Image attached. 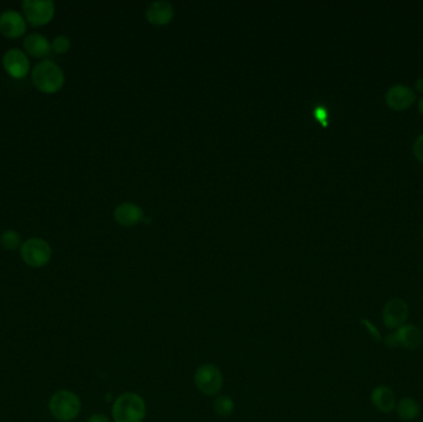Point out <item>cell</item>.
<instances>
[{"label": "cell", "instance_id": "11", "mask_svg": "<svg viewBox=\"0 0 423 422\" xmlns=\"http://www.w3.org/2000/svg\"><path fill=\"white\" fill-rule=\"evenodd\" d=\"M371 404L382 414H392L396 407V395L390 386L378 385L370 395Z\"/></svg>", "mask_w": 423, "mask_h": 422}, {"label": "cell", "instance_id": "5", "mask_svg": "<svg viewBox=\"0 0 423 422\" xmlns=\"http://www.w3.org/2000/svg\"><path fill=\"white\" fill-rule=\"evenodd\" d=\"M194 384L202 394L217 395L223 388V374L215 364H203L194 373Z\"/></svg>", "mask_w": 423, "mask_h": 422}, {"label": "cell", "instance_id": "17", "mask_svg": "<svg viewBox=\"0 0 423 422\" xmlns=\"http://www.w3.org/2000/svg\"><path fill=\"white\" fill-rule=\"evenodd\" d=\"M234 409H236V404L231 396L220 395L213 402V410L220 417L231 416L234 412Z\"/></svg>", "mask_w": 423, "mask_h": 422}, {"label": "cell", "instance_id": "10", "mask_svg": "<svg viewBox=\"0 0 423 422\" xmlns=\"http://www.w3.org/2000/svg\"><path fill=\"white\" fill-rule=\"evenodd\" d=\"M385 99L389 107L400 112L413 107V103L416 101V93L410 87L396 85L387 91Z\"/></svg>", "mask_w": 423, "mask_h": 422}, {"label": "cell", "instance_id": "27", "mask_svg": "<svg viewBox=\"0 0 423 422\" xmlns=\"http://www.w3.org/2000/svg\"><path fill=\"white\" fill-rule=\"evenodd\" d=\"M422 328H423V322H422Z\"/></svg>", "mask_w": 423, "mask_h": 422}, {"label": "cell", "instance_id": "3", "mask_svg": "<svg viewBox=\"0 0 423 422\" xmlns=\"http://www.w3.org/2000/svg\"><path fill=\"white\" fill-rule=\"evenodd\" d=\"M82 409L80 396L73 391L62 389L56 391L48 401L50 414L61 422L73 421Z\"/></svg>", "mask_w": 423, "mask_h": 422}, {"label": "cell", "instance_id": "20", "mask_svg": "<svg viewBox=\"0 0 423 422\" xmlns=\"http://www.w3.org/2000/svg\"><path fill=\"white\" fill-rule=\"evenodd\" d=\"M313 115L316 117L317 120H320L321 123H323V125H327L328 113L326 108L321 107V106H318V107L315 108Z\"/></svg>", "mask_w": 423, "mask_h": 422}, {"label": "cell", "instance_id": "2", "mask_svg": "<svg viewBox=\"0 0 423 422\" xmlns=\"http://www.w3.org/2000/svg\"><path fill=\"white\" fill-rule=\"evenodd\" d=\"M114 422H143L146 417V404L135 393H125L118 396L112 407Z\"/></svg>", "mask_w": 423, "mask_h": 422}, {"label": "cell", "instance_id": "6", "mask_svg": "<svg viewBox=\"0 0 423 422\" xmlns=\"http://www.w3.org/2000/svg\"><path fill=\"white\" fill-rule=\"evenodd\" d=\"M54 1L51 0H25L22 3V13L27 22L32 27H43L54 19Z\"/></svg>", "mask_w": 423, "mask_h": 422}, {"label": "cell", "instance_id": "25", "mask_svg": "<svg viewBox=\"0 0 423 422\" xmlns=\"http://www.w3.org/2000/svg\"><path fill=\"white\" fill-rule=\"evenodd\" d=\"M415 88H416L418 92L423 93V78H418V80H416V83H415Z\"/></svg>", "mask_w": 423, "mask_h": 422}, {"label": "cell", "instance_id": "15", "mask_svg": "<svg viewBox=\"0 0 423 422\" xmlns=\"http://www.w3.org/2000/svg\"><path fill=\"white\" fill-rule=\"evenodd\" d=\"M173 16V8L169 1H155L152 3L148 10H146V17L149 22L155 24V25H162L170 22Z\"/></svg>", "mask_w": 423, "mask_h": 422}, {"label": "cell", "instance_id": "7", "mask_svg": "<svg viewBox=\"0 0 423 422\" xmlns=\"http://www.w3.org/2000/svg\"><path fill=\"white\" fill-rule=\"evenodd\" d=\"M408 315L410 307L405 300H389L382 309V322L389 330H397L406 325Z\"/></svg>", "mask_w": 423, "mask_h": 422}, {"label": "cell", "instance_id": "22", "mask_svg": "<svg viewBox=\"0 0 423 422\" xmlns=\"http://www.w3.org/2000/svg\"><path fill=\"white\" fill-rule=\"evenodd\" d=\"M363 323H364L365 327L369 330L370 333L373 335V337H375L378 341H381L380 332H379V330H378V328H376V327L374 326V325H373L370 321H363Z\"/></svg>", "mask_w": 423, "mask_h": 422}, {"label": "cell", "instance_id": "1", "mask_svg": "<svg viewBox=\"0 0 423 422\" xmlns=\"http://www.w3.org/2000/svg\"><path fill=\"white\" fill-rule=\"evenodd\" d=\"M31 80L38 91L45 94H54L64 87V71L54 61L43 59L31 71Z\"/></svg>", "mask_w": 423, "mask_h": 422}, {"label": "cell", "instance_id": "21", "mask_svg": "<svg viewBox=\"0 0 423 422\" xmlns=\"http://www.w3.org/2000/svg\"><path fill=\"white\" fill-rule=\"evenodd\" d=\"M413 153H415V155H416L418 160L423 164V134L421 136H418V139L413 145Z\"/></svg>", "mask_w": 423, "mask_h": 422}, {"label": "cell", "instance_id": "24", "mask_svg": "<svg viewBox=\"0 0 423 422\" xmlns=\"http://www.w3.org/2000/svg\"><path fill=\"white\" fill-rule=\"evenodd\" d=\"M87 422H110V420L104 414H93Z\"/></svg>", "mask_w": 423, "mask_h": 422}, {"label": "cell", "instance_id": "9", "mask_svg": "<svg viewBox=\"0 0 423 422\" xmlns=\"http://www.w3.org/2000/svg\"><path fill=\"white\" fill-rule=\"evenodd\" d=\"M27 22L19 11L6 10L0 15V34L8 38H17L27 32Z\"/></svg>", "mask_w": 423, "mask_h": 422}, {"label": "cell", "instance_id": "4", "mask_svg": "<svg viewBox=\"0 0 423 422\" xmlns=\"http://www.w3.org/2000/svg\"><path fill=\"white\" fill-rule=\"evenodd\" d=\"M20 255L27 267L40 269L46 267L51 260L52 249L45 239L34 237L22 243Z\"/></svg>", "mask_w": 423, "mask_h": 422}, {"label": "cell", "instance_id": "14", "mask_svg": "<svg viewBox=\"0 0 423 422\" xmlns=\"http://www.w3.org/2000/svg\"><path fill=\"white\" fill-rule=\"evenodd\" d=\"M114 218L122 225L129 227L139 223L140 220L144 218V213L138 204H119L118 207L114 211Z\"/></svg>", "mask_w": 423, "mask_h": 422}, {"label": "cell", "instance_id": "18", "mask_svg": "<svg viewBox=\"0 0 423 422\" xmlns=\"http://www.w3.org/2000/svg\"><path fill=\"white\" fill-rule=\"evenodd\" d=\"M0 244L6 251H17L19 248H22V237L16 230H6L0 235Z\"/></svg>", "mask_w": 423, "mask_h": 422}, {"label": "cell", "instance_id": "8", "mask_svg": "<svg viewBox=\"0 0 423 422\" xmlns=\"http://www.w3.org/2000/svg\"><path fill=\"white\" fill-rule=\"evenodd\" d=\"M3 67L13 78L22 80L30 72V61L22 50L10 48L3 56Z\"/></svg>", "mask_w": 423, "mask_h": 422}, {"label": "cell", "instance_id": "26", "mask_svg": "<svg viewBox=\"0 0 423 422\" xmlns=\"http://www.w3.org/2000/svg\"><path fill=\"white\" fill-rule=\"evenodd\" d=\"M418 108H420V112L423 114V97L420 99V103H418Z\"/></svg>", "mask_w": 423, "mask_h": 422}, {"label": "cell", "instance_id": "19", "mask_svg": "<svg viewBox=\"0 0 423 422\" xmlns=\"http://www.w3.org/2000/svg\"><path fill=\"white\" fill-rule=\"evenodd\" d=\"M51 48H52V51L56 52V54H66V52L70 51V38H67V36H64V35H59V36H56V38L52 40Z\"/></svg>", "mask_w": 423, "mask_h": 422}, {"label": "cell", "instance_id": "28", "mask_svg": "<svg viewBox=\"0 0 423 422\" xmlns=\"http://www.w3.org/2000/svg\"><path fill=\"white\" fill-rule=\"evenodd\" d=\"M422 234H423V230H422Z\"/></svg>", "mask_w": 423, "mask_h": 422}, {"label": "cell", "instance_id": "12", "mask_svg": "<svg viewBox=\"0 0 423 422\" xmlns=\"http://www.w3.org/2000/svg\"><path fill=\"white\" fill-rule=\"evenodd\" d=\"M395 333H396L399 347L405 348L408 351H416L422 344V331L415 325L406 323L397 328Z\"/></svg>", "mask_w": 423, "mask_h": 422}, {"label": "cell", "instance_id": "16", "mask_svg": "<svg viewBox=\"0 0 423 422\" xmlns=\"http://www.w3.org/2000/svg\"><path fill=\"white\" fill-rule=\"evenodd\" d=\"M395 412L402 421L410 422L417 419L421 412V407H420L418 401L415 400L413 398H403L397 402Z\"/></svg>", "mask_w": 423, "mask_h": 422}, {"label": "cell", "instance_id": "13", "mask_svg": "<svg viewBox=\"0 0 423 422\" xmlns=\"http://www.w3.org/2000/svg\"><path fill=\"white\" fill-rule=\"evenodd\" d=\"M24 50L35 59H45L52 52L51 43L41 34H30L24 40Z\"/></svg>", "mask_w": 423, "mask_h": 422}, {"label": "cell", "instance_id": "23", "mask_svg": "<svg viewBox=\"0 0 423 422\" xmlns=\"http://www.w3.org/2000/svg\"><path fill=\"white\" fill-rule=\"evenodd\" d=\"M385 344L389 348L399 347V342H397V337L395 332H392V333L385 337Z\"/></svg>", "mask_w": 423, "mask_h": 422}]
</instances>
